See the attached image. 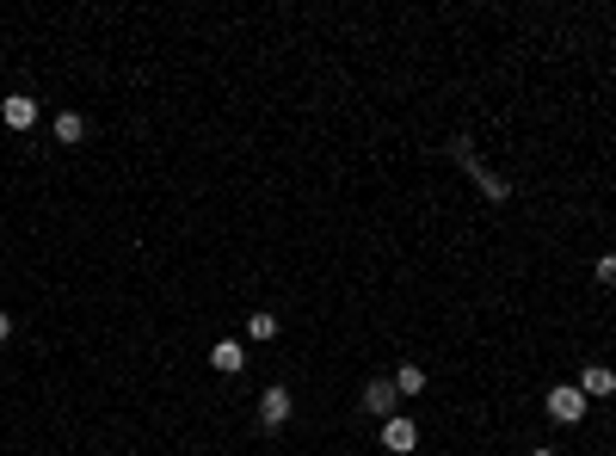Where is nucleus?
<instances>
[{"label": "nucleus", "instance_id": "9", "mask_svg": "<svg viewBox=\"0 0 616 456\" xmlns=\"http://www.w3.org/2000/svg\"><path fill=\"white\" fill-rule=\"evenodd\" d=\"M50 130H56L62 148H74V142L87 136V117H80V111H56V124H50Z\"/></svg>", "mask_w": 616, "mask_h": 456}, {"label": "nucleus", "instance_id": "3", "mask_svg": "<svg viewBox=\"0 0 616 456\" xmlns=\"http://www.w3.org/2000/svg\"><path fill=\"white\" fill-rule=\"evenodd\" d=\"M284 420H290V388L272 383L259 395V425H266V432H284Z\"/></svg>", "mask_w": 616, "mask_h": 456}, {"label": "nucleus", "instance_id": "5", "mask_svg": "<svg viewBox=\"0 0 616 456\" xmlns=\"http://www.w3.org/2000/svg\"><path fill=\"white\" fill-rule=\"evenodd\" d=\"M0 124H6V130H32L37 124V99H25V93L0 99Z\"/></svg>", "mask_w": 616, "mask_h": 456}, {"label": "nucleus", "instance_id": "12", "mask_svg": "<svg viewBox=\"0 0 616 456\" xmlns=\"http://www.w3.org/2000/svg\"><path fill=\"white\" fill-rule=\"evenodd\" d=\"M592 272H598V284H616V253H604V259H598Z\"/></svg>", "mask_w": 616, "mask_h": 456}, {"label": "nucleus", "instance_id": "11", "mask_svg": "<svg viewBox=\"0 0 616 456\" xmlns=\"http://www.w3.org/2000/svg\"><path fill=\"white\" fill-rule=\"evenodd\" d=\"M388 383H395V395H419V388H425V370H419V364H401Z\"/></svg>", "mask_w": 616, "mask_h": 456}, {"label": "nucleus", "instance_id": "1", "mask_svg": "<svg viewBox=\"0 0 616 456\" xmlns=\"http://www.w3.org/2000/svg\"><path fill=\"white\" fill-rule=\"evenodd\" d=\"M543 407H548V420L555 425H580L585 420V395H580V383H555L543 395Z\"/></svg>", "mask_w": 616, "mask_h": 456}, {"label": "nucleus", "instance_id": "2", "mask_svg": "<svg viewBox=\"0 0 616 456\" xmlns=\"http://www.w3.org/2000/svg\"><path fill=\"white\" fill-rule=\"evenodd\" d=\"M382 451H388V456H413V451H419V425H413L407 414L382 420Z\"/></svg>", "mask_w": 616, "mask_h": 456}, {"label": "nucleus", "instance_id": "4", "mask_svg": "<svg viewBox=\"0 0 616 456\" xmlns=\"http://www.w3.org/2000/svg\"><path fill=\"white\" fill-rule=\"evenodd\" d=\"M580 395H585V401L616 395V370H611V364H585V370H580Z\"/></svg>", "mask_w": 616, "mask_h": 456}, {"label": "nucleus", "instance_id": "6", "mask_svg": "<svg viewBox=\"0 0 616 456\" xmlns=\"http://www.w3.org/2000/svg\"><path fill=\"white\" fill-rule=\"evenodd\" d=\"M240 364H247V346H240V340H216V346H210V370L240 377Z\"/></svg>", "mask_w": 616, "mask_h": 456}, {"label": "nucleus", "instance_id": "10", "mask_svg": "<svg viewBox=\"0 0 616 456\" xmlns=\"http://www.w3.org/2000/svg\"><path fill=\"white\" fill-rule=\"evenodd\" d=\"M247 340H253V346L277 340V315H272V309H253V315H247Z\"/></svg>", "mask_w": 616, "mask_h": 456}, {"label": "nucleus", "instance_id": "7", "mask_svg": "<svg viewBox=\"0 0 616 456\" xmlns=\"http://www.w3.org/2000/svg\"><path fill=\"white\" fill-rule=\"evenodd\" d=\"M358 401H364V414H377V420H395V401H401V395H395V383H370L364 395H358Z\"/></svg>", "mask_w": 616, "mask_h": 456}, {"label": "nucleus", "instance_id": "14", "mask_svg": "<svg viewBox=\"0 0 616 456\" xmlns=\"http://www.w3.org/2000/svg\"><path fill=\"white\" fill-rule=\"evenodd\" d=\"M530 456H555V451H548V444H537V451H530Z\"/></svg>", "mask_w": 616, "mask_h": 456}, {"label": "nucleus", "instance_id": "13", "mask_svg": "<svg viewBox=\"0 0 616 456\" xmlns=\"http://www.w3.org/2000/svg\"><path fill=\"white\" fill-rule=\"evenodd\" d=\"M6 340H13V315L0 309V346H6Z\"/></svg>", "mask_w": 616, "mask_h": 456}, {"label": "nucleus", "instance_id": "8", "mask_svg": "<svg viewBox=\"0 0 616 456\" xmlns=\"http://www.w3.org/2000/svg\"><path fill=\"white\" fill-rule=\"evenodd\" d=\"M456 154H462V161H469V173L481 179V191H487V198H493V204H506V198H512V185H499V179L487 173V167H481L475 154H469V142H456Z\"/></svg>", "mask_w": 616, "mask_h": 456}]
</instances>
